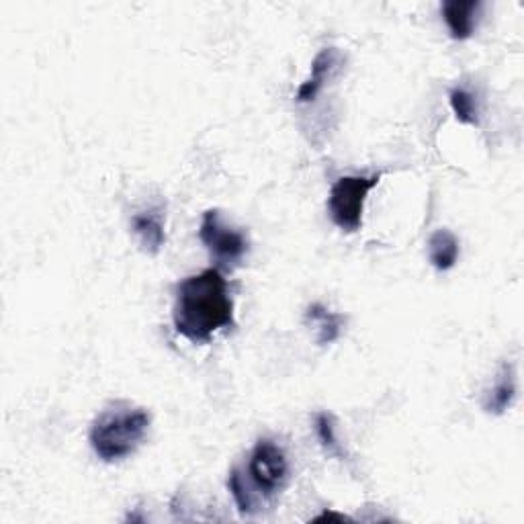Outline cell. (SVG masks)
Segmentation results:
<instances>
[{
  "mask_svg": "<svg viewBox=\"0 0 524 524\" xmlns=\"http://www.w3.org/2000/svg\"><path fill=\"white\" fill-rule=\"evenodd\" d=\"M172 324L181 336L205 344L215 332L236 326L234 299L220 269H205L174 289Z\"/></svg>",
  "mask_w": 524,
  "mask_h": 524,
  "instance_id": "cell-1",
  "label": "cell"
},
{
  "mask_svg": "<svg viewBox=\"0 0 524 524\" xmlns=\"http://www.w3.org/2000/svg\"><path fill=\"white\" fill-rule=\"evenodd\" d=\"M150 424L148 410L129 402H113L91 424L89 443L101 461H123L142 447Z\"/></svg>",
  "mask_w": 524,
  "mask_h": 524,
  "instance_id": "cell-2",
  "label": "cell"
},
{
  "mask_svg": "<svg viewBox=\"0 0 524 524\" xmlns=\"http://www.w3.org/2000/svg\"><path fill=\"white\" fill-rule=\"evenodd\" d=\"M381 172L375 174H348L338 179L328 193V215L336 228L355 234L363 226V211L369 193L379 185Z\"/></svg>",
  "mask_w": 524,
  "mask_h": 524,
  "instance_id": "cell-3",
  "label": "cell"
},
{
  "mask_svg": "<svg viewBox=\"0 0 524 524\" xmlns=\"http://www.w3.org/2000/svg\"><path fill=\"white\" fill-rule=\"evenodd\" d=\"M199 240L215 260V269H234L246 258L250 242L246 234L230 226L220 209H207L199 224Z\"/></svg>",
  "mask_w": 524,
  "mask_h": 524,
  "instance_id": "cell-4",
  "label": "cell"
},
{
  "mask_svg": "<svg viewBox=\"0 0 524 524\" xmlns=\"http://www.w3.org/2000/svg\"><path fill=\"white\" fill-rule=\"evenodd\" d=\"M248 482L267 500L277 498L289 484V459L283 447L273 439H260L248 457Z\"/></svg>",
  "mask_w": 524,
  "mask_h": 524,
  "instance_id": "cell-5",
  "label": "cell"
},
{
  "mask_svg": "<svg viewBox=\"0 0 524 524\" xmlns=\"http://www.w3.org/2000/svg\"><path fill=\"white\" fill-rule=\"evenodd\" d=\"M482 7V0H445L441 5V15L453 39L465 41L475 33Z\"/></svg>",
  "mask_w": 524,
  "mask_h": 524,
  "instance_id": "cell-6",
  "label": "cell"
},
{
  "mask_svg": "<svg viewBox=\"0 0 524 524\" xmlns=\"http://www.w3.org/2000/svg\"><path fill=\"white\" fill-rule=\"evenodd\" d=\"M342 56L338 52V48H324L316 54L314 62H312V72L310 78L305 80L295 95L297 103H312L316 101V97L322 93L326 80L336 72L338 64H340Z\"/></svg>",
  "mask_w": 524,
  "mask_h": 524,
  "instance_id": "cell-7",
  "label": "cell"
},
{
  "mask_svg": "<svg viewBox=\"0 0 524 524\" xmlns=\"http://www.w3.org/2000/svg\"><path fill=\"white\" fill-rule=\"evenodd\" d=\"M516 367L514 363H504L494 383L484 393V410L492 416H502L516 400Z\"/></svg>",
  "mask_w": 524,
  "mask_h": 524,
  "instance_id": "cell-8",
  "label": "cell"
},
{
  "mask_svg": "<svg viewBox=\"0 0 524 524\" xmlns=\"http://www.w3.org/2000/svg\"><path fill=\"white\" fill-rule=\"evenodd\" d=\"M131 232L140 240L144 252L156 256L166 244V230H164V213L162 209H146L131 217Z\"/></svg>",
  "mask_w": 524,
  "mask_h": 524,
  "instance_id": "cell-9",
  "label": "cell"
},
{
  "mask_svg": "<svg viewBox=\"0 0 524 524\" xmlns=\"http://www.w3.org/2000/svg\"><path fill=\"white\" fill-rule=\"evenodd\" d=\"M461 256V244L459 238L451 230H434L428 238V260L430 265L439 271L447 273L451 271Z\"/></svg>",
  "mask_w": 524,
  "mask_h": 524,
  "instance_id": "cell-10",
  "label": "cell"
},
{
  "mask_svg": "<svg viewBox=\"0 0 524 524\" xmlns=\"http://www.w3.org/2000/svg\"><path fill=\"white\" fill-rule=\"evenodd\" d=\"M303 320L308 326H314L318 332V344L326 346L340 338L344 328V316L330 312L322 303H312L303 314Z\"/></svg>",
  "mask_w": 524,
  "mask_h": 524,
  "instance_id": "cell-11",
  "label": "cell"
},
{
  "mask_svg": "<svg viewBox=\"0 0 524 524\" xmlns=\"http://www.w3.org/2000/svg\"><path fill=\"white\" fill-rule=\"evenodd\" d=\"M228 488H230V494L240 510V514L244 516H252L258 512V502H256V494L252 492V486L248 479L244 477V473L236 467L230 471V477H228Z\"/></svg>",
  "mask_w": 524,
  "mask_h": 524,
  "instance_id": "cell-12",
  "label": "cell"
},
{
  "mask_svg": "<svg viewBox=\"0 0 524 524\" xmlns=\"http://www.w3.org/2000/svg\"><path fill=\"white\" fill-rule=\"evenodd\" d=\"M314 430H316L320 445L326 449V453H330L338 459L346 457L344 447H342L338 434H336V418L330 412H318L314 416Z\"/></svg>",
  "mask_w": 524,
  "mask_h": 524,
  "instance_id": "cell-13",
  "label": "cell"
},
{
  "mask_svg": "<svg viewBox=\"0 0 524 524\" xmlns=\"http://www.w3.org/2000/svg\"><path fill=\"white\" fill-rule=\"evenodd\" d=\"M449 105L457 117V121L465 125H479V107L475 95L465 89V86H455L449 93Z\"/></svg>",
  "mask_w": 524,
  "mask_h": 524,
  "instance_id": "cell-14",
  "label": "cell"
},
{
  "mask_svg": "<svg viewBox=\"0 0 524 524\" xmlns=\"http://www.w3.org/2000/svg\"><path fill=\"white\" fill-rule=\"evenodd\" d=\"M316 522H322V520H338V522H344V520H351V518H348V516H344V514H338V512H330V510H326V512H322L318 518H314Z\"/></svg>",
  "mask_w": 524,
  "mask_h": 524,
  "instance_id": "cell-15",
  "label": "cell"
}]
</instances>
